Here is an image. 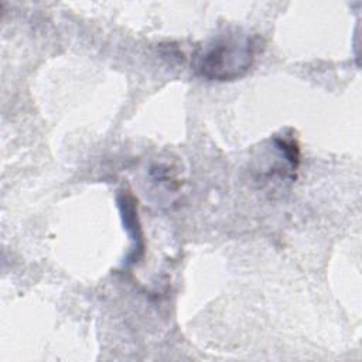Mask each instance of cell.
I'll use <instances>...</instances> for the list:
<instances>
[{"label":"cell","mask_w":362,"mask_h":362,"mask_svg":"<svg viewBox=\"0 0 362 362\" xmlns=\"http://www.w3.org/2000/svg\"><path fill=\"white\" fill-rule=\"evenodd\" d=\"M117 205L122 214L123 225L133 240V253L129 255V262L134 263L141 257L143 247H144L141 229L137 222V211H136L134 199L129 192H120L117 195Z\"/></svg>","instance_id":"obj_2"},{"label":"cell","mask_w":362,"mask_h":362,"mask_svg":"<svg viewBox=\"0 0 362 362\" xmlns=\"http://www.w3.org/2000/svg\"><path fill=\"white\" fill-rule=\"evenodd\" d=\"M255 59V40L240 30H228L204 45L197 55L195 66L205 79L223 82L246 75Z\"/></svg>","instance_id":"obj_1"}]
</instances>
